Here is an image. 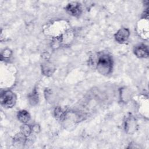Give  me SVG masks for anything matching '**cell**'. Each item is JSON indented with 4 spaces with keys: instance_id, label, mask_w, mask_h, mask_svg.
<instances>
[{
    "instance_id": "obj_2",
    "label": "cell",
    "mask_w": 149,
    "mask_h": 149,
    "mask_svg": "<svg viewBox=\"0 0 149 149\" xmlns=\"http://www.w3.org/2000/svg\"><path fill=\"white\" fill-rule=\"evenodd\" d=\"M1 104L5 108H11L16 104V96L10 90H5L1 93Z\"/></svg>"
},
{
    "instance_id": "obj_10",
    "label": "cell",
    "mask_w": 149,
    "mask_h": 149,
    "mask_svg": "<svg viewBox=\"0 0 149 149\" xmlns=\"http://www.w3.org/2000/svg\"><path fill=\"white\" fill-rule=\"evenodd\" d=\"M29 101L31 105H36L38 102V93L36 89H34L29 95Z\"/></svg>"
},
{
    "instance_id": "obj_4",
    "label": "cell",
    "mask_w": 149,
    "mask_h": 149,
    "mask_svg": "<svg viewBox=\"0 0 149 149\" xmlns=\"http://www.w3.org/2000/svg\"><path fill=\"white\" fill-rule=\"evenodd\" d=\"M130 31L127 29L122 28L115 34V40L120 44L126 42L129 37Z\"/></svg>"
},
{
    "instance_id": "obj_8",
    "label": "cell",
    "mask_w": 149,
    "mask_h": 149,
    "mask_svg": "<svg viewBox=\"0 0 149 149\" xmlns=\"http://www.w3.org/2000/svg\"><path fill=\"white\" fill-rule=\"evenodd\" d=\"M125 130L127 131H132V129H135L136 122L135 119L132 116H129L126 118L125 124Z\"/></svg>"
},
{
    "instance_id": "obj_3",
    "label": "cell",
    "mask_w": 149,
    "mask_h": 149,
    "mask_svg": "<svg viewBox=\"0 0 149 149\" xmlns=\"http://www.w3.org/2000/svg\"><path fill=\"white\" fill-rule=\"evenodd\" d=\"M66 11L73 16H79L81 12V8L80 3L77 2L69 3L66 6Z\"/></svg>"
},
{
    "instance_id": "obj_6",
    "label": "cell",
    "mask_w": 149,
    "mask_h": 149,
    "mask_svg": "<svg viewBox=\"0 0 149 149\" xmlns=\"http://www.w3.org/2000/svg\"><path fill=\"white\" fill-rule=\"evenodd\" d=\"M27 140V136L25 135L22 132L17 133L13 137V141L14 144L21 146L25 144Z\"/></svg>"
},
{
    "instance_id": "obj_5",
    "label": "cell",
    "mask_w": 149,
    "mask_h": 149,
    "mask_svg": "<svg viewBox=\"0 0 149 149\" xmlns=\"http://www.w3.org/2000/svg\"><path fill=\"white\" fill-rule=\"evenodd\" d=\"M134 53L138 58H146L148 56V47L144 44L138 45L134 47Z\"/></svg>"
},
{
    "instance_id": "obj_13",
    "label": "cell",
    "mask_w": 149,
    "mask_h": 149,
    "mask_svg": "<svg viewBox=\"0 0 149 149\" xmlns=\"http://www.w3.org/2000/svg\"><path fill=\"white\" fill-rule=\"evenodd\" d=\"M32 130H33L34 132L37 133V132H38V131L40 130V127H39L38 125H34V126L32 127Z\"/></svg>"
},
{
    "instance_id": "obj_1",
    "label": "cell",
    "mask_w": 149,
    "mask_h": 149,
    "mask_svg": "<svg viewBox=\"0 0 149 149\" xmlns=\"http://www.w3.org/2000/svg\"><path fill=\"white\" fill-rule=\"evenodd\" d=\"M96 68L100 73L107 75L111 73L113 68V61L108 53L101 52L98 54Z\"/></svg>"
},
{
    "instance_id": "obj_11",
    "label": "cell",
    "mask_w": 149,
    "mask_h": 149,
    "mask_svg": "<svg viewBox=\"0 0 149 149\" xmlns=\"http://www.w3.org/2000/svg\"><path fill=\"white\" fill-rule=\"evenodd\" d=\"M20 130H21V132L24 133L27 136L30 135L31 132L33 131L32 127H31L30 125L26 123H23V125L20 127Z\"/></svg>"
},
{
    "instance_id": "obj_7",
    "label": "cell",
    "mask_w": 149,
    "mask_h": 149,
    "mask_svg": "<svg viewBox=\"0 0 149 149\" xmlns=\"http://www.w3.org/2000/svg\"><path fill=\"white\" fill-rule=\"evenodd\" d=\"M17 116L18 120L23 123H27L30 119V115L29 113L26 110L19 111L17 113Z\"/></svg>"
},
{
    "instance_id": "obj_9",
    "label": "cell",
    "mask_w": 149,
    "mask_h": 149,
    "mask_svg": "<svg viewBox=\"0 0 149 149\" xmlns=\"http://www.w3.org/2000/svg\"><path fill=\"white\" fill-rule=\"evenodd\" d=\"M54 68L51 63H45L42 65V71L44 74L46 76H51L54 72Z\"/></svg>"
},
{
    "instance_id": "obj_12",
    "label": "cell",
    "mask_w": 149,
    "mask_h": 149,
    "mask_svg": "<svg viewBox=\"0 0 149 149\" xmlns=\"http://www.w3.org/2000/svg\"><path fill=\"white\" fill-rule=\"evenodd\" d=\"M12 52L10 49H8V48L5 49L1 52V60L9 59L12 56Z\"/></svg>"
}]
</instances>
